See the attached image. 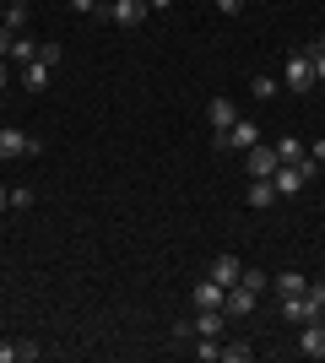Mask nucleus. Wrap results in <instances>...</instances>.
<instances>
[{"instance_id":"f8f14e48","label":"nucleus","mask_w":325,"mask_h":363,"mask_svg":"<svg viewBox=\"0 0 325 363\" xmlns=\"http://www.w3.org/2000/svg\"><path fill=\"white\" fill-rule=\"evenodd\" d=\"M249 206H255V212L277 206V184H271V179H249Z\"/></svg>"},{"instance_id":"aec40b11","label":"nucleus","mask_w":325,"mask_h":363,"mask_svg":"<svg viewBox=\"0 0 325 363\" xmlns=\"http://www.w3.org/2000/svg\"><path fill=\"white\" fill-rule=\"evenodd\" d=\"M249 92H255V98H277V82H271V76H255V82H249Z\"/></svg>"},{"instance_id":"20e7f679","label":"nucleus","mask_w":325,"mask_h":363,"mask_svg":"<svg viewBox=\"0 0 325 363\" xmlns=\"http://www.w3.org/2000/svg\"><path fill=\"white\" fill-rule=\"evenodd\" d=\"M244 168H249V179H271L282 168V157H277V147H266V141H255V147L244 152Z\"/></svg>"},{"instance_id":"6e6552de","label":"nucleus","mask_w":325,"mask_h":363,"mask_svg":"<svg viewBox=\"0 0 325 363\" xmlns=\"http://www.w3.org/2000/svg\"><path fill=\"white\" fill-rule=\"evenodd\" d=\"M222 298H228V288H222V282H212V277H201V282H195V293H190V303H195V309H222Z\"/></svg>"},{"instance_id":"39448f33","label":"nucleus","mask_w":325,"mask_h":363,"mask_svg":"<svg viewBox=\"0 0 325 363\" xmlns=\"http://www.w3.org/2000/svg\"><path fill=\"white\" fill-rule=\"evenodd\" d=\"M298 352H304V358H314V363L325 358V315L298 325Z\"/></svg>"},{"instance_id":"b1692460","label":"nucleus","mask_w":325,"mask_h":363,"mask_svg":"<svg viewBox=\"0 0 325 363\" xmlns=\"http://www.w3.org/2000/svg\"><path fill=\"white\" fill-rule=\"evenodd\" d=\"M217 11H222V16H239V11H244V0H217Z\"/></svg>"},{"instance_id":"f3484780","label":"nucleus","mask_w":325,"mask_h":363,"mask_svg":"<svg viewBox=\"0 0 325 363\" xmlns=\"http://www.w3.org/2000/svg\"><path fill=\"white\" fill-rule=\"evenodd\" d=\"M239 282H244L249 293H266V288H271V277H266L261 266H244V272H239Z\"/></svg>"},{"instance_id":"0eeeda50","label":"nucleus","mask_w":325,"mask_h":363,"mask_svg":"<svg viewBox=\"0 0 325 363\" xmlns=\"http://www.w3.org/2000/svg\"><path fill=\"white\" fill-rule=\"evenodd\" d=\"M233 120H239L233 98H212V104H206V125H212V136H222V130H228Z\"/></svg>"},{"instance_id":"ddd939ff","label":"nucleus","mask_w":325,"mask_h":363,"mask_svg":"<svg viewBox=\"0 0 325 363\" xmlns=\"http://www.w3.org/2000/svg\"><path fill=\"white\" fill-rule=\"evenodd\" d=\"M22 87H28V92H44L49 87V65L44 60H28V65H22Z\"/></svg>"},{"instance_id":"72a5a7b5","label":"nucleus","mask_w":325,"mask_h":363,"mask_svg":"<svg viewBox=\"0 0 325 363\" xmlns=\"http://www.w3.org/2000/svg\"><path fill=\"white\" fill-rule=\"evenodd\" d=\"M314 49H325V33H320V44H314Z\"/></svg>"},{"instance_id":"4be33fe9","label":"nucleus","mask_w":325,"mask_h":363,"mask_svg":"<svg viewBox=\"0 0 325 363\" xmlns=\"http://www.w3.org/2000/svg\"><path fill=\"white\" fill-rule=\"evenodd\" d=\"M222 358H228V363H249V347H239V342H222Z\"/></svg>"},{"instance_id":"5701e85b","label":"nucleus","mask_w":325,"mask_h":363,"mask_svg":"<svg viewBox=\"0 0 325 363\" xmlns=\"http://www.w3.org/2000/svg\"><path fill=\"white\" fill-rule=\"evenodd\" d=\"M309 60H314V82L325 87V49H309Z\"/></svg>"},{"instance_id":"393cba45","label":"nucleus","mask_w":325,"mask_h":363,"mask_svg":"<svg viewBox=\"0 0 325 363\" xmlns=\"http://www.w3.org/2000/svg\"><path fill=\"white\" fill-rule=\"evenodd\" d=\"M11 38H16L11 28H0V60H6V55H11Z\"/></svg>"},{"instance_id":"dca6fc26","label":"nucleus","mask_w":325,"mask_h":363,"mask_svg":"<svg viewBox=\"0 0 325 363\" xmlns=\"http://www.w3.org/2000/svg\"><path fill=\"white\" fill-rule=\"evenodd\" d=\"M277 157H282V163H298V157H309V152H304V141H298V136H282L277 141Z\"/></svg>"},{"instance_id":"423d86ee","label":"nucleus","mask_w":325,"mask_h":363,"mask_svg":"<svg viewBox=\"0 0 325 363\" xmlns=\"http://www.w3.org/2000/svg\"><path fill=\"white\" fill-rule=\"evenodd\" d=\"M287 87H293V92H314V87H320L309 55H287Z\"/></svg>"},{"instance_id":"a878e982","label":"nucleus","mask_w":325,"mask_h":363,"mask_svg":"<svg viewBox=\"0 0 325 363\" xmlns=\"http://www.w3.org/2000/svg\"><path fill=\"white\" fill-rule=\"evenodd\" d=\"M71 11H81V16H93V11H98V0H71Z\"/></svg>"},{"instance_id":"9b49d317","label":"nucleus","mask_w":325,"mask_h":363,"mask_svg":"<svg viewBox=\"0 0 325 363\" xmlns=\"http://www.w3.org/2000/svg\"><path fill=\"white\" fill-rule=\"evenodd\" d=\"M239 272H244V260H239V255H217L212 260V282H222V288H233Z\"/></svg>"},{"instance_id":"7c9ffc66","label":"nucleus","mask_w":325,"mask_h":363,"mask_svg":"<svg viewBox=\"0 0 325 363\" xmlns=\"http://www.w3.org/2000/svg\"><path fill=\"white\" fill-rule=\"evenodd\" d=\"M6 76H11V65H6V60H0V87H6Z\"/></svg>"},{"instance_id":"2eb2a0df","label":"nucleus","mask_w":325,"mask_h":363,"mask_svg":"<svg viewBox=\"0 0 325 363\" xmlns=\"http://www.w3.org/2000/svg\"><path fill=\"white\" fill-rule=\"evenodd\" d=\"M11 60H16V65H28V60H38V44H33L28 33H16V38H11Z\"/></svg>"},{"instance_id":"9d476101","label":"nucleus","mask_w":325,"mask_h":363,"mask_svg":"<svg viewBox=\"0 0 325 363\" xmlns=\"http://www.w3.org/2000/svg\"><path fill=\"white\" fill-rule=\"evenodd\" d=\"M255 298H261V293H249L244 282H233V288H228V298H222V309H228V320L249 315V309H255Z\"/></svg>"},{"instance_id":"bb28decb","label":"nucleus","mask_w":325,"mask_h":363,"mask_svg":"<svg viewBox=\"0 0 325 363\" xmlns=\"http://www.w3.org/2000/svg\"><path fill=\"white\" fill-rule=\"evenodd\" d=\"M0 363H16V342H0Z\"/></svg>"},{"instance_id":"1a4fd4ad","label":"nucleus","mask_w":325,"mask_h":363,"mask_svg":"<svg viewBox=\"0 0 325 363\" xmlns=\"http://www.w3.org/2000/svg\"><path fill=\"white\" fill-rule=\"evenodd\" d=\"M282 320H287V325H304V320H320V309L309 303V293H298V298H282Z\"/></svg>"},{"instance_id":"f257e3e1","label":"nucleus","mask_w":325,"mask_h":363,"mask_svg":"<svg viewBox=\"0 0 325 363\" xmlns=\"http://www.w3.org/2000/svg\"><path fill=\"white\" fill-rule=\"evenodd\" d=\"M44 141L28 136V130H11V125H0V163H16V157H38Z\"/></svg>"},{"instance_id":"a211bd4d","label":"nucleus","mask_w":325,"mask_h":363,"mask_svg":"<svg viewBox=\"0 0 325 363\" xmlns=\"http://www.w3.org/2000/svg\"><path fill=\"white\" fill-rule=\"evenodd\" d=\"M6 28H11V33L28 28V6H6Z\"/></svg>"},{"instance_id":"2f4dec72","label":"nucleus","mask_w":325,"mask_h":363,"mask_svg":"<svg viewBox=\"0 0 325 363\" xmlns=\"http://www.w3.org/2000/svg\"><path fill=\"white\" fill-rule=\"evenodd\" d=\"M0 28H6V6H0Z\"/></svg>"},{"instance_id":"6ab92c4d","label":"nucleus","mask_w":325,"mask_h":363,"mask_svg":"<svg viewBox=\"0 0 325 363\" xmlns=\"http://www.w3.org/2000/svg\"><path fill=\"white\" fill-rule=\"evenodd\" d=\"M38 60H44V65H49V71H55V65H60V60H65V49H60V44H38Z\"/></svg>"},{"instance_id":"7ed1b4c3","label":"nucleus","mask_w":325,"mask_h":363,"mask_svg":"<svg viewBox=\"0 0 325 363\" xmlns=\"http://www.w3.org/2000/svg\"><path fill=\"white\" fill-rule=\"evenodd\" d=\"M147 11H152L147 0H108V6H103V16L114 22V28H141V22H147Z\"/></svg>"},{"instance_id":"4468645a","label":"nucleus","mask_w":325,"mask_h":363,"mask_svg":"<svg viewBox=\"0 0 325 363\" xmlns=\"http://www.w3.org/2000/svg\"><path fill=\"white\" fill-rule=\"evenodd\" d=\"M271 288H277L282 298H298V293L309 288V277H298V272H282V277H271Z\"/></svg>"},{"instance_id":"473e14b6","label":"nucleus","mask_w":325,"mask_h":363,"mask_svg":"<svg viewBox=\"0 0 325 363\" xmlns=\"http://www.w3.org/2000/svg\"><path fill=\"white\" fill-rule=\"evenodd\" d=\"M6 6H28V0H6Z\"/></svg>"},{"instance_id":"f03ea898","label":"nucleus","mask_w":325,"mask_h":363,"mask_svg":"<svg viewBox=\"0 0 325 363\" xmlns=\"http://www.w3.org/2000/svg\"><path fill=\"white\" fill-rule=\"evenodd\" d=\"M255 141H261V125H255V120H233L228 130L217 136V147H222V152H249Z\"/></svg>"},{"instance_id":"cd10ccee","label":"nucleus","mask_w":325,"mask_h":363,"mask_svg":"<svg viewBox=\"0 0 325 363\" xmlns=\"http://www.w3.org/2000/svg\"><path fill=\"white\" fill-rule=\"evenodd\" d=\"M309 157H314V163H325V141H314V147H309Z\"/></svg>"},{"instance_id":"412c9836","label":"nucleus","mask_w":325,"mask_h":363,"mask_svg":"<svg viewBox=\"0 0 325 363\" xmlns=\"http://www.w3.org/2000/svg\"><path fill=\"white\" fill-rule=\"evenodd\" d=\"M44 358V347H33V342H16V363H38Z\"/></svg>"},{"instance_id":"c85d7f7f","label":"nucleus","mask_w":325,"mask_h":363,"mask_svg":"<svg viewBox=\"0 0 325 363\" xmlns=\"http://www.w3.org/2000/svg\"><path fill=\"white\" fill-rule=\"evenodd\" d=\"M147 6H152V11H169V6H173V0H147Z\"/></svg>"},{"instance_id":"c756f323","label":"nucleus","mask_w":325,"mask_h":363,"mask_svg":"<svg viewBox=\"0 0 325 363\" xmlns=\"http://www.w3.org/2000/svg\"><path fill=\"white\" fill-rule=\"evenodd\" d=\"M6 206H11V190H0V212H6Z\"/></svg>"}]
</instances>
